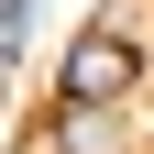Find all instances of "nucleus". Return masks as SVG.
<instances>
[{
    "label": "nucleus",
    "mask_w": 154,
    "mask_h": 154,
    "mask_svg": "<svg viewBox=\"0 0 154 154\" xmlns=\"http://www.w3.org/2000/svg\"><path fill=\"white\" fill-rule=\"evenodd\" d=\"M121 88H132V44L121 33H88V44L66 55V110H110Z\"/></svg>",
    "instance_id": "nucleus-1"
}]
</instances>
